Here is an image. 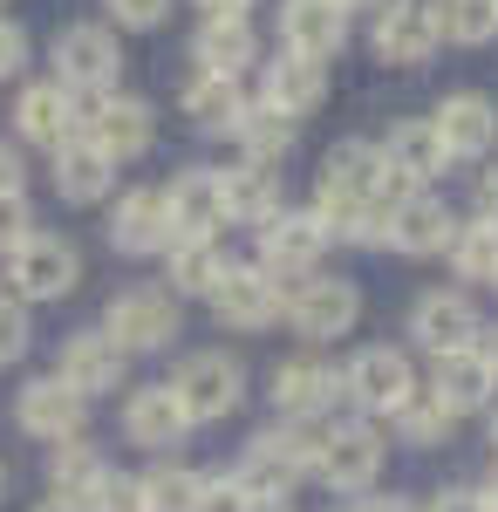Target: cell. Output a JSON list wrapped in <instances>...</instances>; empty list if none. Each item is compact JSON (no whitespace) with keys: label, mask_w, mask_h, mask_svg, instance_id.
Listing matches in <instances>:
<instances>
[{"label":"cell","mask_w":498,"mask_h":512,"mask_svg":"<svg viewBox=\"0 0 498 512\" xmlns=\"http://www.w3.org/2000/svg\"><path fill=\"white\" fill-rule=\"evenodd\" d=\"M321 465V431L314 424H273L246 444V458H239V485H246V499H287L301 478H314Z\"/></svg>","instance_id":"1"},{"label":"cell","mask_w":498,"mask_h":512,"mask_svg":"<svg viewBox=\"0 0 498 512\" xmlns=\"http://www.w3.org/2000/svg\"><path fill=\"white\" fill-rule=\"evenodd\" d=\"M48 62H55V89H69V96H116V76H123V48H116V28L110 21H76V28H62L55 48H48Z\"/></svg>","instance_id":"2"},{"label":"cell","mask_w":498,"mask_h":512,"mask_svg":"<svg viewBox=\"0 0 498 512\" xmlns=\"http://www.w3.org/2000/svg\"><path fill=\"white\" fill-rule=\"evenodd\" d=\"M164 390L178 396L185 424H226L232 410H239V396H246V362L226 355V349H192L171 369Z\"/></svg>","instance_id":"3"},{"label":"cell","mask_w":498,"mask_h":512,"mask_svg":"<svg viewBox=\"0 0 498 512\" xmlns=\"http://www.w3.org/2000/svg\"><path fill=\"white\" fill-rule=\"evenodd\" d=\"M103 335H110L123 355H151V349H171L178 335H185V308H178V294L171 287H123L110 294V308H103Z\"/></svg>","instance_id":"4"},{"label":"cell","mask_w":498,"mask_h":512,"mask_svg":"<svg viewBox=\"0 0 498 512\" xmlns=\"http://www.w3.org/2000/svg\"><path fill=\"white\" fill-rule=\"evenodd\" d=\"M280 315L301 342H335L362 321V287L342 274H301L280 287Z\"/></svg>","instance_id":"5"},{"label":"cell","mask_w":498,"mask_h":512,"mask_svg":"<svg viewBox=\"0 0 498 512\" xmlns=\"http://www.w3.org/2000/svg\"><path fill=\"white\" fill-rule=\"evenodd\" d=\"M417 369H410V355L389 349V342H369V349H355L342 362V396L355 403V417H396L410 396H417Z\"/></svg>","instance_id":"6"},{"label":"cell","mask_w":498,"mask_h":512,"mask_svg":"<svg viewBox=\"0 0 498 512\" xmlns=\"http://www.w3.org/2000/svg\"><path fill=\"white\" fill-rule=\"evenodd\" d=\"M76 280H82V253H76V239H62V233H28L7 253V287H14L21 308H28V301H62V294H76Z\"/></svg>","instance_id":"7"},{"label":"cell","mask_w":498,"mask_h":512,"mask_svg":"<svg viewBox=\"0 0 498 512\" xmlns=\"http://www.w3.org/2000/svg\"><path fill=\"white\" fill-rule=\"evenodd\" d=\"M389 465V437L369 424V417H342V424H328L321 431V465L314 478L321 485H335V492H369Z\"/></svg>","instance_id":"8"},{"label":"cell","mask_w":498,"mask_h":512,"mask_svg":"<svg viewBox=\"0 0 498 512\" xmlns=\"http://www.w3.org/2000/svg\"><path fill=\"white\" fill-rule=\"evenodd\" d=\"M82 137L110 164H130L157 144V110L144 96H123V89H116V96H96V103L82 110Z\"/></svg>","instance_id":"9"},{"label":"cell","mask_w":498,"mask_h":512,"mask_svg":"<svg viewBox=\"0 0 498 512\" xmlns=\"http://www.w3.org/2000/svg\"><path fill=\"white\" fill-rule=\"evenodd\" d=\"M335 239L321 233V219L314 212H273L267 226H260V274H273V280H301V274H321V253H328Z\"/></svg>","instance_id":"10"},{"label":"cell","mask_w":498,"mask_h":512,"mask_svg":"<svg viewBox=\"0 0 498 512\" xmlns=\"http://www.w3.org/2000/svg\"><path fill=\"white\" fill-rule=\"evenodd\" d=\"M478 328H485V315L471 308L464 287H430L410 308V335H417V349H430V362L458 355V349H478Z\"/></svg>","instance_id":"11"},{"label":"cell","mask_w":498,"mask_h":512,"mask_svg":"<svg viewBox=\"0 0 498 512\" xmlns=\"http://www.w3.org/2000/svg\"><path fill=\"white\" fill-rule=\"evenodd\" d=\"M205 301H212L219 328H232V335H260V328H273V321H280V280L260 274L253 260H246V267L232 260Z\"/></svg>","instance_id":"12"},{"label":"cell","mask_w":498,"mask_h":512,"mask_svg":"<svg viewBox=\"0 0 498 512\" xmlns=\"http://www.w3.org/2000/svg\"><path fill=\"white\" fill-rule=\"evenodd\" d=\"M48 376L89 403V396L123 390V376H130V355L116 349L103 328H82V335H69V342H62V355H55V369H48Z\"/></svg>","instance_id":"13"},{"label":"cell","mask_w":498,"mask_h":512,"mask_svg":"<svg viewBox=\"0 0 498 512\" xmlns=\"http://www.w3.org/2000/svg\"><path fill=\"white\" fill-rule=\"evenodd\" d=\"M335 403H342V369H335V362L294 355V362L273 369V410H280L287 424H314V417H328Z\"/></svg>","instance_id":"14"},{"label":"cell","mask_w":498,"mask_h":512,"mask_svg":"<svg viewBox=\"0 0 498 512\" xmlns=\"http://www.w3.org/2000/svg\"><path fill=\"white\" fill-rule=\"evenodd\" d=\"M164 219H171V239H219V226H226L219 171L212 164H185L164 185Z\"/></svg>","instance_id":"15"},{"label":"cell","mask_w":498,"mask_h":512,"mask_svg":"<svg viewBox=\"0 0 498 512\" xmlns=\"http://www.w3.org/2000/svg\"><path fill=\"white\" fill-rule=\"evenodd\" d=\"M14 424L28 437H41V444H69L89 424V403L76 390H62L55 376H35V383H21V396H14Z\"/></svg>","instance_id":"16"},{"label":"cell","mask_w":498,"mask_h":512,"mask_svg":"<svg viewBox=\"0 0 498 512\" xmlns=\"http://www.w3.org/2000/svg\"><path fill=\"white\" fill-rule=\"evenodd\" d=\"M348 41V14L335 0H280V55L301 62H328Z\"/></svg>","instance_id":"17"},{"label":"cell","mask_w":498,"mask_h":512,"mask_svg":"<svg viewBox=\"0 0 498 512\" xmlns=\"http://www.w3.org/2000/svg\"><path fill=\"white\" fill-rule=\"evenodd\" d=\"M430 130H437L444 158H485L498 144V110H492V96L458 89V96H444V103L430 110Z\"/></svg>","instance_id":"18"},{"label":"cell","mask_w":498,"mask_h":512,"mask_svg":"<svg viewBox=\"0 0 498 512\" xmlns=\"http://www.w3.org/2000/svg\"><path fill=\"white\" fill-rule=\"evenodd\" d=\"M14 130H21V144L62 151L69 137H82V110H76L69 89H55V82H28V89L14 96Z\"/></svg>","instance_id":"19"},{"label":"cell","mask_w":498,"mask_h":512,"mask_svg":"<svg viewBox=\"0 0 498 512\" xmlns=\"http://www.w3.org/2000/svg\"><path fill=\"white\" fill-rule=\"evenodd\" d=\"M451 233H458V212L430 192H410L396 212H389V233L383 246L410 253V260H430V253H451Z\"/></svg>","instance_id":"20"},{"label":"cell","mask_w":498,"mask_h":512,"mask_svg":"<svg viewBox=\"0 0 498 512\" xmlns=\"http://www.w3.org/2000/svg\"><path fill=\"white\" fill-rule=\"evenodd\" d=\"M185 410H178V396L164 390V383H144V390L123 396V437L137 444V451H151V458H164V451H178L185 444Z\"/></svg>","instance_id":"21"},{"label":"cell","mask_w":498,"mask_h":512,"mask_svg":"<svg viewBox=\"0 0 498 512\" xmlns=\"http://www.w3.org/2000/svg\"><path fill=\"white\" fill-rule=\"evenodd\" d=\"M369 48H376V62H389V69H417V62H430V55H437L430 7H423V0H389L383 14H376Z\"/></svg>","instance_id":"22"},{"label":"cell","mask_w":498,"mask_h":512,"mask_svg":"<svg viewBox=\"0 0 498 512\" xmlns=\"http://www.w3.org/2000/svg\"><path fill=\"white\" fill-rule=\"evenodd\" d=\"M110 246L130 260H151L171 246V219H164V185H137V192L116 198L110 212Z\"/></svg>","instance_id":"23"},{"label":"cell","mask_w":498,"mask_h":512,"mask_svg":"<svg viewBox=\"0 0 498 512\" xmlns=\"http://www.w3.org/2000/svg\"><path fill=\"white\" fill-rule=\"evenodd\" d=\"M321 96H328V69L321 62H301V55H280V62H267V76H260V103L287 123L314 117Z\"/></svg>","instance_id":"24"},{"label":"cell","mask_w":498,"mask_h":512,"mask_svg":"<svg viewBox=\"0 0 498 512\" xmlns=\"http://www.w3.org/2000/svg\"><path fill=\"white\" fill-rule=\"evenodd\" d=\"M219 198H226L232 226H253V233H260L273 212L287 205V198H280V164H246L239 158L232 171H219Z\"/></svg>","instance_id":"25"},{"label":"cell","mask_w":498,"mask_h":512,"mask_svg":"<svg viewBox=\"0 0 498 512\" xmlns=\"http://www.w3.org/2000/svg\"><path fill=\"white\" fill-rule=\"evenodd\" d=\"M376 158L396 171V178H410V185H430V178H444V144H437V130H430V117H403V123H389V137L376 144Z\"/></svg>","instance_id":"26"},{"label":"cell","mask_w":498,"mask_h":512,"mask_svg":"<svg viewBox=\"0 0 498 512\" xmlns=\"http://www.w3.org/2000/svg\"><path fill=\"white\" fill-rule=\"evenodd\" d=\"M48 178H55V198L62 205H103L116 185V164L89 144V137H69L62 151H55V164H48Z\"/></svg>","instance_id":"27"},{"label":"cell","mask_w":498,"mask_h":512,"mask_svg":"<svg viewBox=\"0 0 498 512\" xmlns=\"http://www.w3.org/2000/svg\"><path fill=\"white\" fill-rule=\"evenodd\" d=\"M376 185H383V158L369 137H342L328 158H321V178H314V198H369L376 205Z\"/></svg>","instance_id":"28"},{"label":"cell","mask_w":498,"mask_h":512,"mask_svg":"<svg viewBox=\"0 0 498 512\" xmlns=\"http://www.w3.org/2000/svg\"><path fill=\"white\" fill-rule=\"evenodd\" d=\"M430 396H437L451 417H471V410H485L498 396V383H492V369L478 362V349H458V355H437V362H430Z\"/></svg>","instance_id":"29"},{"label":"cell","mask_w":498,"mask_h":512,"mask_svg":"<svg viewBox=\"0 0 498 512\" xmlns=\"http://www.w3.org/2000/svg\"><path fill=\"white\" fill-rule=\"evenodd\" d=\"M253 55H260V35H253V21H205V28H198V41H192L198 76H226V82H239Z\"/></svg>","instance_id":"30"},{"label":"cell","mask_w":498,"mask_h":512,"mask_svg":"<svg viewBox=\"0 0 498 512\" xmlns=\"http://www.w3.org/2000/svg\"><path fill=\"white\" fill-rule=\"evenodd\" d=\"M103 472H110V458L96 451V444H82V437H69V444H48V485H55V499L62 506H76L103 485Z\"/></svg>","instance_id":"31"},{"label":"cell","mask_w":498,"mask_h":512,"mask_svg":"<svg viewBox=\"0 0 498 512\" xmlns=\"http://www.w3.org/2000/svg\"><path fill=\"white\" fill-rule=\"evenodd\" d=\"M164 267H171V294H178V301H185V294L205 301L232 260H226L219 239H171V246H164Z\"/></svg>","instance_id":"32"},{"label":"cell","mask_w":498,"mask_h":512,"mask_svg":"<svg viewBox=\"0 0 498 512\" xmlns=\"http://www.w3.org/2000/svg\"><path fill=\"white\" fill-rule=\"evenodd\" d=\"M178 110L198 123V130H212V137H232V123L246 110V89L226 76H192L185 82V96H178Z\"/></svg>","instance_id":"33"},{"label":"cell","mask_w":498,"mask_h":512,"mask_svg":"<svg viewBox=\"0 0 498 512\" xmlns=\"http://www.w3.org/2000/svg\"><path fill=\"white\" fill-rule=\"evenodd\" d=\"M423 7H430L437 41H451V48H485V41H498V0H423Z\"/></svg>","instance_id":"34"},{"label":"cell","mask_w":498,"mask_h":512,"mask_svg":"<svg viewBox=\"0 0 498 512\" xmlns=\"http://www.w3.org/2000/svg\"><path fill=\"white\" fill-rule=\"evenodd\" d=\"M232 137H239V151H246V164H280L287 151H294L301 123L273 117L267 103H246V110H239V123H232Z\"/></svg>","instance_id":"35"},{"label":"cell","mask_w":498,"mask_h":512,"mask_svg":"<svg viewBox=\"0 0 498 512\" xmlns=\"http://www.w3.org/2000/svg\"><path fill=\"white\" fill-rule=\"evenodd\" d=\"M451 267L471 287H498V226L492 219H458L451 233Z\"/></svg>","instance_id":"36"},{"label":"cell","mask_w":498,"mask_h":512,"mask_svg":"<svg viewBox=\"0 0 498 512\" xmlns=\"http://www.w3.org/2000/svg\"><path fill=\"white\" fill-rule=\"evenodd\" d=\"M389 424H396V437H403V444L430 451V444H444V437H451V424H458V417H451V410H444L430 390H417L403 410H396V417H389Z\"/></svg>","instance_id":"37"},{"label":"cell","mask_w":498,"mask_h":512,"mask_svg":"<svg viewBox=\"0 0 498 512\" xmlns=\"http://www.w3.org/2000/svg\"><path fill=\"white\" fill-rule=\"evenodd\" d=\"M144 485V512H192L198 506V472H185V465H151V472L137 478Z\"/></svg>","instance_id":"38"},{"label":"cell","mask_w":498,"mask_h":512,"mask_svg":"<svg viewBox=\"0 0 498 512\" xmlns=\"http://www.w3.org/2000/svg\"><path fill=\"white\" fill-rule=\"evenodd\" d=\"M82 512H144V485H137L130 472H116V465H110V472H103V485L82 499Z\"/></svg>","instance_id":"39"},{"label":"cell","mask_w":498,"mask_h":512,"mask_svg":"<svg viewBox=\"0 0 498 512\" xmlns=\"http://www.w3.org/2000/svg\"><path fill=\"white\" fill-rule=\"evenodd\" d=\"M192 512H253V499H246V485L232 472H212V478H198V506Z\"/></svg>","instance_id":"40"},{"label":"cell","mask_w":498,"mask_h":512,"mask_svg":"<svg viewBox=\"0 0 498 512\" xmlns=\"http://www.w3.org/2000/svg\"><path fill=\"white\" fill-rule=\"evenodd\" d=\"M28 233H35V205H28V192H7L0 198V260H7Z\"/></svg>","instance_id":"41"},{"label":"cell","mask_w":498,"mask_h":512,"mask_svg":"<svg viewBox=\"0 0 498 512\" xmlns=\"http://www.w3.org/2000/svg\"><path fill=\"white\" fill-rule=\"evenodd\" d=\"M103 7H110V28H130V35H144L171 14V0H103Z\"/></svg>","instance_id":"42"},{"label":"cell","mask_w":498,"mask_h":512,"mask_svg":"<svg viewBox=\"0 0 498 512\" xmlns=\"http://www.w3.org/2000/svg\"><path fill=\"white\" fill-rule=\"evenodd\" d=\"M28 335H35V328H28V308L0 294V362H21V355H28Z\"/></svg>","instance_id":"43"},{"label":"cell","mask_w":498,"mask_h":512,"mask_svg":"<svg viewBox=\"0 0 498 512\" xmlns=\"http://www.w3.org/2000/svg\"><path fill=\"white\" fill-rule=\"evenodd\" d=\"M21 69H28V28L0 14V82H14Z\"/></svg>","instance_id":"44"},{"label":"cell","mask_w":498,"mask_h":512,"mask_svg":"<svg viewBox=\"0 0 498 512\" xmlns=\"http://www.w3.org/2000/svg\"><path fill=\"white\" fill-rule=\"evenodd\" d=\"M21 185H28V164H21V151H14V144L0 137V198L21 192Z\"/></svg>","instance_id":"45"},{"label":"cell","mask_w":498,"mask_h":512,"mask_svg":"<svg viewBox=\"0 0 498 512\" xmlns=\"http://www.w3.org/2000/svg\"><path fill=\"white\" fill-rule=\"evenodd\" d=\"M423 512H485V499H478V492H464V485H451V492H437Z\"/></svg>","instance_id":"46"},{"label":"cell","mask_w":498,"mask_h":512,"mask_svg":"<svg viewBox=\"0 0 498 512\" xmlns=\"http://www.w3.org/2000/svg\"><path fill=\"white\" fill-rule=\"evenodd\" d=\"M192 7L205 21H246V14H253V0H192Z\"/></svg>","instance_id":"47"},{"label":"cell","mask_w":498,"mask_h":512,"mask_svg":"<svg viewBox=\"0 0 498 512\" xmlns=\"http://www.w3.org/2000/svg\"><path fill=\"white\" fill-rule=\"evenodd\" d=\"M478 219H492V226H498V164H492V171H478Z\"/></svg>","instance_id":"48"},{"label":"cell","mask_w":498,"mask_h":512,"mask_svg":"<svg viewBox=\"0 0 498 512\" xmlns=\"http://www.w3.org/2000/svg\"><path fill=\"white\" fill-rule=\"evenodd\" d=\"M478 362L492 369V383H498V328H478Z\"/></svg>","instance_id":"49"},{"label":"cell","mask_w":498,"mask_h":512,"mask_svg":"<svg viewBox=\"0 0 498 512\" xmlns=\"http://www.w3.org/2000/svg\"><path fill=\"white\" fill-rule=\"evenodd\" d=\"M335 7H342V14H355V7H369V14H383L389 0H335Z\"/></svg>","instance_id":"50"},{"label":"cell","mask_w":498,"mask_h":512,"mask_svg":"<svg viewBox=\"0 0 498 512\" xmlns=\"http://www.w3.org/2000/svg\"><path fill=\"white\" fill-rule=\"evenodd\" d=\"M253 512H294V499H253Z\"/></svg>","instance_id":"51"},{"label":"cell","mask_w":498,"mask_h":512,"mask_svg":"<svg viewBox=\"0 0 498 512\" xmlns=\"http://www.w3.org/2000/svg\"><path fill=\"white\" fill-rule=\"evenodd\" d=\"M478 499H485V512H498V465H492V485H485Z\"/></svg>","instance_id":"52"},{"label":"cell","mask_w":498,"mask_h":512,"mask_svg":"<svg viewBox=\"0 0 498 512\" xmlns=\"http://www.w3.org/2000/svg\"><path fill=\"white\" fill-rule=\"evenodd\" d=\"M485 444H492V465H498V410H492V431H485Z\"/></svg>","instance_id":"53"},{"label":"cell","mask_w":498,"mask_h":512,"mask_svg":"<svg viewBox=\"0 0 498 512\" xmlns=\"http://www.w3.org/2000/svg\"><path fill=\"white\" fill-rule=\"evenodd\" d=\"M35 512H76V506H62V499H41V506Z\"/></svg>","instance_id":"54"},{"label":"cell","mask_w":498,"mask_h":512,"mask_svg":"<svg viewBox=\"0 0 498 512\" xmlns=\"http://www.w3.org/2000/svg\"><path fill=\"white\" fill-rule=\"evenodd\" d=\"M0 506H7V465H0Z\"/></svg>","instance_id":"55"},{"label":"cell","mask_w":498,"mask_h":512,"mask_svg":"<svg viewBox=\"0 0 498 512\" xmlns=\"http://www.w3.org/2000/svg\"><path fill=\"white\" fill-rule=\"evenodd\" d=\"M0 7H7V0H0Z\"/></svg>","instance_id":"56"}]
</instances>
